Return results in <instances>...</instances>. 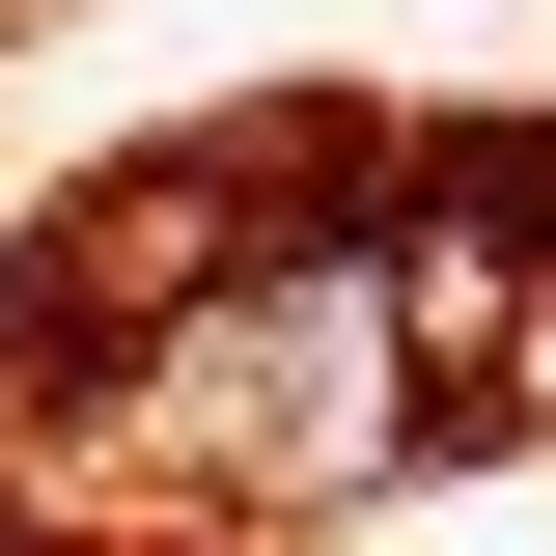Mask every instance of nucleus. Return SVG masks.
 I'll use <instances>...</instances> for the list:
<instances>
[{
  "mask_svg": "<svg viewBox=\"0 0 556 556\" xmlns=\"http://www.w3.org/2000/svg\"><path fill=\"white\" fill-rule=\"evenodd\" d=\"M445 306H417L390 223H251L195 306H139V445L223 501H362L390 445H445Z\"/></svg>",
  "mask_w": 556,
  "mask_h": 556,
  "instance_id": "1",
  "label": "nucleus"
}]
</instances>
